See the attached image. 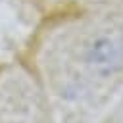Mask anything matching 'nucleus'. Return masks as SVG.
Wrapping results in <instances>:
<instances>
[{
	"label": "nucleus",
	"mask_w": 123,
	"mask_h": 123,
	"mask_svg": "<svg viewBox=\"0 0 123 123\" xmlns=\"http://www.w3.org/2000/svg\"><path fill=\"white\" fill-rule=\"evenodd\" d=\"M121 44L113 40L111 37H100L90 44L88 50V62L100 69V71H111L121 63Z\"/></svg>",
	"instance_id": "1"
}]
</instances>
